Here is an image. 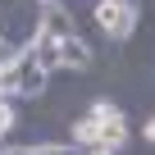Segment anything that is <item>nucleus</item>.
<instances>
[{
  "mask_svg": "<svg viewBox=\"0 0 155 155\" xmlns=\"http://www.w3.org/2000/svg\"><path fill=\"white\" fill-rule=\"evenodd\" d=\"M46 78H50V73H41L37 59H32L28 46H23V55H18V64H14V78H9V91H14V96H41V91H46Z\"/></svg>",
  "mask_w": 155,
  "mask_h": 155,
  "instance_id": "2",
  "label": "nucleus"
},
{
  "mask_svg": "<svg viewBox=\"0 0 155 155\" xmlns=\"http://www.w3.org/2000/svg\"><path fill=\"white\" fill-rule=\"evenodd\" d=\"M37 5H59V0H37Z\"/></svg>",
  "mask_w": 155,
  "mask_h": 155,
  "instance_id": "13",
  "label": "nucleus"
},
{
  "mask_svg": "<svg viewBox=\"0 0 155 155\" xmlns=\"http://www.w3.org/2000/svg\"><path fill=\"white\" fill-rule=\"evenodd\" d=\"M73 141H78V146H87V150L101 146V123H96L91 114H87V119H78V123H73Z\"/></svg>",
  "mask_w": 155,
  "mask_h": 155,
  "instance_id": "7",
  "label": "nucleus"
},
{
  "mask_svg": "<svg viewBox=\"0 0 155 155\" xmlns=\"http://www.w3.org/2000/svg\"><path fill=\"white\" fill-rule=\"evenodd\" d=\"M59 68H91V50H87V41L78 32L59 41Z\"/></svg>",
  "mask_w": 155,
  "mask_h": 155,
  "instance_id": "4",
  "label": "nucleus"
},
{
  "mask_svg": "<svg viewBox=\"0 0 155 155\" xmlns=\"http://www.w3.org/2000/svg\"><path fill=\"white\" fill-rule=\"evenodd\" d=\"M96 28L114 41H128L132 28H137V5L132 0H101L96 5Z\"/></svg>",
  "mask_w": 155,
  "mask_h": 155,
  "instance_id": "1",
  "label": "nucleus"
},
{
  "mask_svg": "<svg viewBox=\"0 0 155 155\" xmlns=\"http://www.w3.org/2000/svg\"><path fill=\"white\" fill-rule=\"evenodd\" d=\"M96 123H101V146H105V150L128 146V123H123V119H96Z\"/></svg>",
  "mask_w": 155,
  "mask_h": 155,
  "instance_id": "6",
  "label": "nucleus"
},
{
  "mask_svg": "<svg viewBox=\"0 0 155 155\" xmlns=\"http://www.w3.org/2000/svg\"><path fill=\"white\" fill-rule=\"evenodd\" d=\"M28 55L37 59V68H41V73H55V68H59V41H55V37H46V32H32Z\"/></svg>",
  "mask_w": 155,
  "mask_h": 155,
  "instance_id": "3",
  "label": "nucleus"
},
{
  "mask_svg": "<svg viewBox=\"0 0 155 155\" xmlns=\"http://www.w3.org/2000/svg\"><path fill=\"white\" fill-rule=\"evenodd\" d=\"M23 50H9V46H0V96L9 91V78H14V64H18Z\"/></svg>",
  "mask_w": 155,
  "mask_h": 155,
  "instance_id": "8",
  "label": "nucleus"
},
{
  "mask_svg": "<svg viewBox=\"0 0 155 155\" xmlns=\"http://www.w3.org/2000/svg\"><path fill=\"white\" fill-rule=\"evenodd\" d=\"M91 119H123V114H119L114 101H96V105H91Z\"/></svg>",
  "mask_w": 155,
  "mask_h": 155,
  "instance_id": "9",
  "label": "nucleus"
},
{
  "mask_svg": "<svg viewBox=\"0 0 155 155\" xmlns=\"http://www.w3.org/2000/svg\"><path fill=\"white\" fill-rule=\"evenodd\" d=\"M37 32H46V37L64 41V37H73V14H64L59 5H46V14H41V28H37Z\"/></svg>",
  "mask_w": 155,
  "mask_h": 155,
  "instance_id": "5",
  "label": "nucleus"
},
{
  "mask_svg": "<svg viewBox=\"0 0 155 155\" xmlns=\"http://www.w3.org/2000/svg\"><path fill=\"white\" fill-rule=\"evenodd\" d=\"M78 155H114V150H105V146H91V150H78Z\"/></svg>",
  "mask_w": 155,
  "mask_h": 155,
  "instance_id": "12",
  "label": "nucleus"
},
{
  "mask_svg": "<svg viewBox=\"0 0 155 155\" xmlns=\"http://www.w3.org/2000/svg\"><path fill=\"white\" fill-rule=\"evenodd\" d=\"M141 137H146V141H155V119H146V128H141Z\"/></svg>",
  "mask_w": 155,
  "mask_h": 155,
  "instance_id": "11",
  "label": "nucleus"
},
{
  "mask_svg": "<svg viewBox=\"0 0 155 155\" xmlns=\"http://www.w3.org/2000/svg\"><path fill=\"white\" fill-rule=\"evenodd\" d=\"M9 128H14V105H9L5 96H0V137H5Z\"/></svg>",
  "mask_w": 155,
  "mask_h": 155,
  "instance_id": "10",
  "label": "nucleus"
}]
</instances>
